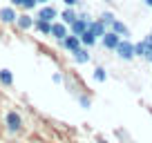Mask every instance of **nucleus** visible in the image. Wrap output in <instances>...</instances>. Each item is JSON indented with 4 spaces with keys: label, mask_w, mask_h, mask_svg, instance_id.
I'll return each mask as SVG.
<instances>
[{
    "label": "nucleus",
    "mask_w": 152,
    "mask_h": 143,
    "mask_svg": "<svg viewBox=\"0 0 152 143\" xmlns=\"http://www.w3.org/2000/svg\"><path fill=\"white\" fill-rule=\"evenodd\" d=\"M114 52H116V56H119L121 61H134V58H137V49H134V43L130 38H123Z\"/></svg>",
    "instance_id": "nucleus-1"
},
{
    "label": "nucleus",
    "mask_w": 152,
    "mask_h": 143,
    "mask_svg": "<svg viewBox=\"0 0 152 143\" xmlns=\"http://www.w3.org/2000/svg\"><path fill=\"white\" fill-rule=\"evenodd\" d=\"M90 20H92V18H90L87 14H81L74 23L69 25V34H74V36H83V34L90 29Z\"/></svg>",
    "instance_id": "nucleus-2"
},
{
    "label": "nucleus",
    "mask_w": 152,
    "mask_h": 143,
    "mask_svg": "<svg viewBox=\"0 0 152 143\" xmlns=\"http://www.w3.org/2000/svg\"><path fill=\"white\" fill-rule=\"evenodd\" d=\"M5 123H7V130H9L11 134H18L20 130H23V116L16 110H9L7 116H5Z\"/></svg>",
    "instance_id": "nucleus-3"
},
{
    "label": "nucleus",
    "mask_w": 152,
    "mask_h": 143,
    "mask_svg": "<svg viewBox=\"0 0 152 143\" xmlns=\"http://www.w3.org/2000/svg\"><path fill=\"white\" fill-rule=\"evenodd\" d=\"M121 40H123V38H121L119 34H114L112 29H107V34H105L103 38H101V43H103V47H105V49L114 52V49L119 47V43H121Z\"/></svg>",
    "instance_id": "nucleus-4"
},
{
    "label": "nucleus",
    "mask_w": 152,
    "mask_h": 143,
    "mask_svg": "<svg viewBox=\"0 0 152 143\" xmlns=\"http://www.w3.org/2000/svg\"><path fill=\"white\" fill-rule=\"evenodd\" d=\"M67 36H69V25H65L63 20H61V23L54 20V23H52V38L63 40V38H67Z\"/></svg>",
    "instance_id": "nucleus-5"
},
{
    "label": "nucleus",
    "mask_w": 152,
    "mask_h": 143,
    "mask_svg": "<svg viewBox=\"0 0 152 143\" xmlns=\"http://www.w3.org/2000/svg\"><path fill=\"white\" fill-rule=\"evenodd\" d=\"M61 45L67 49V52H72V54H74L76 49H81V47H83V43H81V36H74V34H69L67 38H63V40H61Z\"/></svg>",
    "instance_id": "nucleus-6"
},
{
    "label": "nucleus",
    "mask_w": 152,
    "mask_h": 143,
    "mask_svg": "<svg viewBox=\"0 0 152 143\" xmlns=\"http://www.w3.org/2000/svg\"><path fill=\"white\" fill-rule=\"evenodd\" d=\"M36 18H43V20H49V23H54V20L58 18V11L56 7L52 5H40V9H38V16Z\"/></svg>",
    "instance_id": "nucleus-7"
},
{
    "label": "nucleus",
    "mask_w": 152,
    "mask_h": 143,
    "mask_svg": "<svg viewBox=\"0 0 152 143\" xmlns=\"http://www.w3.org/2000/svg\"><path fill=\"white\" fill-rule=\"evenodd\" d=\"M34 23H36V16H29L27 11H25V14H18V20H16V25H18L23 31L34 29Z\"/></svg>",
    "instance_id": "nucleus-8"
},
{
    "label": "nucleus",
    "mask_w": 152,
    "mask_h": 143,
    "mask_svg": "<svg viewBox=\"0 0 152 143\" xmlns=\"http://www.w3.org/2000/svg\"><path fill=\"white\" fill-rule=\"evenodd\" d=\"M0 20H2V23H7V25H11V23H16V20H18V14H16L14 5L2 7V9H0Z\"/></svg>",
    "instance_id": "nucleus-9"
},
{
    "label": "nucleus",
    "mask_w": 152,
    "mask_h": 143,
    "mask_svg": "<svg viewBox=\"0 0 152 143\" xmlns=\"http://www.w3.org/2000/svg\"><path fill=\"white\" fill-rule=\"evenodd\" d=\"M107 29H110V27H107V25H105L101 18L90 20V31H94V34H96V38H103L105 34H107Z\"/></svg>",
    "instance_id": "nucleus-10"
},
{
    "label": "nucleus",
    "mask_w": 152,
    "mask_h": 143,
    "mask_svg": "<svg viewBox=\"0 0 152 143\" xmlns=\"http://www.w3.org/2000/svg\"><path fill=\"white\" fill-rule=\"evenodd\" d=\"M34 29H36L40 36H52V23H49V20L36 18V23H34Z\"/></svg>",
    "instance_id": "nucleus-11"
},
{
    "label": "nucleus",
    "mask_w": 152,
    "mask_h": 143,
    "mask_svg": "<svg viewBox=\"0 0 152 143\" xmlns=\"http://www.w3.org/2000/svg\"><path fill=\"white\" fill-rule=\"evenodd\" d=\"M78 16H81V14H78V11L74 9V7H65V9L61 11V20H63L65 25H72L76 18H78Z\"/></svg>",
    "instance_id": "nucleus-12"
},
{
    "label": "nucleus",
    "mask_w": 152,
    "mask_h": 143,
    "mask_svg": "<svg viewBox=\"0 0 152 143\" xmlns=\"http://www.w3.org/2000/svg\"><path fill=\"white\" fill-rule=\"evenodd\" d=\"M110 29H112L114 34H119L121 38H128V36H130V29H128V25H125V23H121L119 18H116L112 25H110Z\"/></svg>",
    "instance_id": "nucleus-13"
},
{
    "label": "nucleus",
    "mask_w": 152,
    "mask_h": 143,
    "mask_svg": "<svg viewBox=\"0 0 152 143\" xmlns=\"http://www.w3.org/2000/svg\"><path fill=\"white\" fill-rule=\"evenodd\" d=\"M74 61L78 63V65H85V63H90V47H81L74 52Z\"/></svg>",
    "instance_id": "nucleus-14"
},
{
    "label": "nucleus",
    "mask_w": 152,
    "mask_h": 143,
    "mask_svg": "<svg viewBox=\"0 0 152 143\" xmlns=\"http://www.w3.org/2000/svg\"><path fill=\"white\" fill-rule=\"evenodd\" d=\"M96 40H99V38H96V34H94V31H90V29H87V31L81 36L83 47H94V45H96Z\"/></svg>",
    "instance_id": "nucleus-15"
},
{
    "label": "nucleus",
    "mask_w": 152,
    "mask_h": 143,
    "mask_svg": "<svg viewBox=\"0 0 152 143\" xmlns=\"http://www.w3.org/2000/svg\"><path fill=\"white\" fill-rule=\"evenodd\" d=\"M0 83H2V85H7V87L14 85V74H11V69H7V67H2V69H0Z\"/></svg>",
    "instance_id": "nucleus-16"
},
{
    "label": "nucleus",
    "mask_w": 152,
    "mask_h": 143,
    "mask_svg": "<svg viewBox=\"0 0 152 143\" xmlns=\"http://www.w3.org/2000/svg\"><path fill=\"white\" fill-rule=\"evenodd\" d=\"M92 78H94V81L96 83H105V81H107V72H105V67H96V69H94V74H92Z\"/></svg>",
    "instance_id": "nucleus-17"
},
{
    "label": "nucleus",
    "mask_w": 152,
    "mask_h": 143,
    "mask_svg": "<svg viewBox=\"0 0 152 143\" xmlns=\"http://www.w3.org/2000/svg\"><path fill=\"white\" fill-rule=\"evenodd\" d=\"M134 49H137V56L145 58V52H148V43H145V40H141V43H134Z\"/></svg>",
    "instance_id": "nucleus-18"
},
{
    "label": "nucleus",
    "mask_w": 152,
    "mask_h": 143,
    "mask_svg": "<svg viewBox=\"0 0 152 143\" xmlns=\"http://www.w3.org/2000/svg\"><path fill=\"white\" fill-rule=\"evenodd\" d=\"M101 20H103V23H105V25L110 27V25H112L114 20H116V16H114L112 11H103V14H101Z\"/></svg>",
    "instance_id": "nucleus-19"
},
{
    "label": "nucleus",
    "mask_w": 152,
    "mask_h": 143,
    "mask_svg": "<svg viewBox=\"0 0 152 143\" xmlns=\"http://www.w3.org/2000/svg\"><path fill=\"white\" fill-rule=\"evenodd\" d=\"M36 7H38V0H25V2H23L25 11H31V9H36Z\"/></svg>",
    "instance_id": "nucleus-20"
},
{
    "label": "nucleus",
    "mask_w": 152,
    "mask_h": 143,
    "mask_svg": "<svg viewBox=\"0 0 152 143\" xmlns=\"http://www.w3.org/2000/svg\"><path fill=\"white\" fill-rule=\"evenodd\" d=\"M78 103H81L83 107H85V110H87V107H90V105H92V101H90V96H78Z\"/></svg>",
    "instance_id": "nucleus-21"
},
{
    "label": "nucleus",
    "mask_w": 152,
    "mask_h": 143,
    "mask_svg": "<svg viewBox=\"0 0 152 143\" xmlns=\"http://www.w3.org/2000/svg\"><path fill=\"white\" fill-rule=\"evenodd\" d=\"M52 83H56V85H63V76L58 74V72H56V74H52Z\"/></svg>",
    "instance_id": "nucleus-22"
},
{
    "label": "nucleus",
    "mask_w": 152,
    "mask_h": 143,
    "mask_svg": "<svg viewBox=\"0 0 152 143\" xmlns=\"http://www.w3.org/2000/svg\"><path fill=\"white\" fill-rule=\"evenodd\" d=\"M63 2H65V7H76L81 0H63Z\"/></svg>",
    "instance_id": "nucleus-23"
},
{
    "label": "nucleus",
    "mask_w": 152,
    "mask_h": 143,
    "mask_svg": "<svg viewBox=\"0 0 152 143\" xmlns=\"http://www.w3.org/2000/svg\"><path fill=\"white\" fill-rule=\"evenodd\" d=\"M23 2H25V0H11V5H14V7H23Z\"/></svg>",
    "instance_id": "nucleus-24"
},
{
    "label": "nucleus",
    "mask_w": 152,
    "mask_h": 143,
    "mask_svg": "<svg viewBox=\"0 0 152 143\" xmlns=\"http://www.w3.org/2000/svg\"><path fill=\"white\" fill-rule=\"evenodd\" d=\"M143 40H145V43H148V45H152V31H150V34H148V36H145V38H143Z\"/></svg>",
    "instance_id": "nucleus-25"
},
{
    "label": "nucleus",
    "mask_w": 152,
    "mask_h": 143,
    "mask_svg": "<svg viewBox=\"0 0 152 143\" xmlns=\"http://www.w3.org/2000/svg\"><path fill=\"white\" fill-rule=\"evenodd\" d=\"M38 5H49V0H38Z\"/></svg>",
    "instance_id": "nucleus-26"
},
{
    "label": "nucleus",
    "mask_w": 152,
    "mask_h": 143,
    "mask_svg": "<svg viewBox=\"0 0 152 143\" xmlns=\"http://www.w3.org/2000/svg\"><path fill=\"white\" fill-rule=\"evenodd\" d=\"M143 2H145V5L150 7V9H152V0H143Z\"/></svg>",
    "instance_id": "nucleus-27"
},
{
    "label": "nucleus",
    "mask_w": 152,
    "mask_h": 143,
    "mask_svg": "<svg viewBox=\"0 0 152 143\" xmlns=\"http://www.w3.org/2000/svg\"><path fill=\"white\" fill-rule=\"evenodd\" d=\"M105 2H112V0H105Z\"/></svg>",
    "instance_id": "nucleus-28"
}]
</instances>
